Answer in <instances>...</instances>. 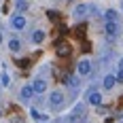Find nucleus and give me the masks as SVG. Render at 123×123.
<instances>
[{
	"label": "nucleus",
	"instance_id": "nucleus-1",
	"mask_svg": "<svg viewBox=\"0 0 123 123\" xmlns=\"http://www.w3.org/2000/svg\"><path fill=\"white\" fill-rule=\"evenodd\" d=\"M104 34H106V38H119V34H121L119 21H106L104 24Z\"/></svg>",
	"mask_w": 123,
	"mask_h": 123
},
{
	"label": "nucleus",
	"instance_id": "nucleus-2",
	"mask_svg": "<svg viewBox=\"0 0 123 123\" xmlns=\"http://www.w3.org/2000/svg\"><path fill=\"white\" fill-rule=\"evenodd\" d=\"M64 93L62 91H51V96H49V106L51 108H62L64 106Z\"/></svg>",
	"mask_w": 123,
	"mask_h": 123
},
{
	"label": "nucleus",
	"instance_id": "nucleus-3",
	"mask_svg": "<svg viewBox=\"0 0 123 123\" xmlns=\"http://www.w3.org/2000/svg\"><path fill=\"white\" fill-rule=\"evenodd\" d=\"M70 51H72V49H70V45L64 43V40H60V43L55 45V55H57V57H68Z\"/></svg>",
	"mask_w": 123,
	"mask_h": 123
},
{
	"label": "nucleus",
	"instance_id": "nucleus-4",
	"mask_svg": "<svg viewBox=\"0 0 123 123\" xmlns=\"http://www.w3.org/2000/svg\"><path fill=\"white\" fill-rule=\"evenodd\" d=\"M30 87H32V91H34V93H45V91H47V81L38 76V79L32 81V85H30Z\"/></svg>",
	"mask_w": 123,
	"mask_h": 123
},
{
	"label": "nucleus",
	"instance_id": "nucleus-5",
	"mask_svg": "<svg viewBox=\"0 0 123 123\" xmlns=\"http://www.w3.org/2000/svg\"><path fill=\"white\" fill-rule=\"evenodd\" d=\"M11 28L13 30H24L25 28V17L21 15V13H17V15L11 17Z\"/></svg>",
	"mask_w": 123,
	"mask_h": 123
},
{
	"label": "nucleus",
	"instance_id": "nucleus-6",
	"mask_svg": "<svg viewBox=\"0 0 123 123\" xmlns=\"http://www.w3.org/2000/svg\"><path fill=\"white\" fill-rule=\"evenodd\" d=\"M89 72H91V62L89 60H81L79 62V74H81V76H87Z\"/></svg>",
	"mask_w": 123,
	"mask_h": 123
},
{
	"label": "nucleus",
	"instance_id": "nucleus-7",
	"mask_svg": "<svg viewBox=\"0 0 123 123\" xmlns=\"http://www.w3.org/2000/svg\"><path fill=\"white\" fill-rule=\"evenodd\" d=\"M87 102L93 104V106H100V104H102V93H100V91H91V93H87Z\"/></svg>",
	"mask_w": 123,
	"mask_h": 123
},
{
	"label": "nucleus",
	"instance_id": "nucleus-8",
	"mask_svg": "<svg viewBox=\"0 0 123 123\" xmlns=\"http://www.w3.org/2000/svg\"><path fill=\"white\" fill-rule=\"evenodd\" d=\"M115 83H117V81H115V74H106V76H104V81H102V87L108 91V89L115 87Z\"/></svg>",
	"mask_w": 123,
	"mask_h": 123
},
{
	"label": "nucleus",
	"instance_id": "nucleus-9",
	"mask_svg": "<svg viewBox=\"0 0 123 123\" xmlns=\"http://www.w3.org/2000/svg\"><path fill=\"white\" fill-rule=\"evenodd\" d=\"M43 40H45V30H34L32 32V43L34 45H40Z\"/></svg>",
	"mask_w": 123,
	"mask_h": 123
},
{
	"label": "nucleus",
	"instance_id": "nucleus-10",
	"mask_svg": "<svg viewBox=\"0 0 123 123\" xmlns=\"http://www.w3.org/2000/svg\"><path fill=\"white\" fill-rule=\"evenodd\" d=\"M9 49H11L13 53H19V51H21V40H19V38H11V40H9Z\"/></svg>",
	"mask_w": 123,
	"mask_h": 123
},
{
	"label": "nucleus",
	"instance_id": "nucleus-11",
	"mask_svg": "<svg viewBox=\"0 0 123 123\" xmlns=\"http://www.w3.org/2000/svg\"><path fill=\"white\" fill-rule=\"evenodd\" d=\"M104 19H106V21H117V19H119V13L115 11V9H106V13H104Z\"/></svg>",
	"mask_w": 123,
	"mask_h": 123
},
{
	"label": "nucleus",
	"instance_id": "nucleus-12",
	"mask_svg": "<svg viewBox=\"0 0 123 123\" xmlns=\"http://www.w3.org/2000/svg\"><path fill=\"white\" fill-rule=\"evenodd\" d=\"M19 96H21V100L25 102V100H30L32 96H34V91H32V87H30V85H25V87H21V93H19Z\"/></svg>",
	"mask_w": 123,
	"mask_h": 123
},
{
	"label": "nucleus",
	"instance_id": "nucleus-13",
	"mask_svg": "<svg viewBox=\"0 0 123 123\" xmlns=\"http://www.w3.org/2000/svg\"><path fill=\"white\" fill-rule=\"evenodd\" d=\"M0 85H2V87H9V85H11V76H9L6 72L0 74Z\"/></svg>",
	"mask_w": 123,
	"mask_h": 123
},
{
	"label": "nucleus",
	"instance_id": "nucleus-14",
	"mask_svg": "<svg viewBox=\"0 0 123 123\" xmlns=\"http://www.w3.org/2000/svg\"><path fill=\"white\" fill-rule=\"evenodd\" d=\"M30 117H32L34 121H45V115H40L36 108H32V111H30Z\"/></svg>",
	"mask_w": 123,
	"mask_h": 123
},
{
	"label": "nucleus",
	"instance_id": "nucleus-15",
	"mask_svg": "<svg viewBox=\"0 0 123 123\" xmlns=\"http://www.w3.org/2000/svg\"><path fill=\"white\" fill-rule=\"evenodd\" d=\"M85 13H87V6H85V4H79V6L74 9V15H76V17H83Z\"/></svg>",
	"mask_w": 123,
	"mask_h": 123
},
{
	"label": "nucleus",
	"instance_id": "nucleus-16",
	"mask_svg": "<svg viewBox=\"0 0 123 123\" xmlns=\"http://www.w3.org/2000/svg\"><path fill=\"white\" fill-rule=\"evenodd\" d=\"M15 64H17L19 68H28V66H30V60H17Z\"/></svg>",
	"mask_w": 123,
	"mask_h": 123
},
{
	"label": "nucleus",
	"instance_id": "nucleus-17",
	"mask_svg": "<svg viewBox=\"0 0 123 123\" xmlns=\"http://www.w3.org/2000/svg\"><path fill=\"white\" fill-rule=\"evenodd\" d=\"M115 81L117 83H123V68H119V72L115 74Z\"/></svg>",
	"mask_w": 123,
	"mask_h": 123
},
{
	"label": "nucleus",
	"instance_id": "nucleus-18",
	"mask_svg": "<svg viewBox=\"0 0 123 123\" xmlns=\"http://www.w3.org/2000/svg\"><path fill=\"white\" fill-rule=\"evenodd\" d=\"M98 112H100V115H106V112H108V108H104V106L100 104V106H98Z\"/></svg>",
	"mask_w": 123,
	"mask_h": 123
},
{
	"label": "nucleus",
	"instance_id": "nucleus-19",
	"mask_svg": "<svg viewBox=\"0 0 123 123\" xmlns=\"http://www.w3.org/2000/svg\"><path fill=\"white\" fill-rule=\"evenodd\" d=\"M2 40H4V36H2V32H0V45H2Z\"/></svg>",
	"mask_w": 123,
	"mask_h": 123
},
{
	"label": "nucleus",
	"instance_id": "nucleus-20",
	"mask_svg": "<svg viewBox=\"0 0 123 123\" xmlns=\"http://www.w3.org/2000/svg\"><path fill=\"white\" fill-rule=\"evenodd\" d=\"M19 2H24V0H17V4H19Z\"/></svg>",
	"mask_w": 123,
	"mask_h": 123
},
{
	"label": "nucleus",
	"instance_id": "nucleus-21",
	"mask_svg": "<svg viewBox=\"0 0 123 123\" xmlns=\"http://www.w3.org/2000/svg\"><path fill=\"white\" fill-rule=\"evenodd\" d=\"M2 115H4V112H2V111H0V117H2Z\"/></svg>",
	"mask_w": 123,
	"mask_h": 123
},
{
	"label": "nucleus",
	"instance_id": "nucleus-22",
	"mask_svg": "<svg viewBox=\"0 0 123 123\" xmlns=\"http://www.w3.org/2000/svg\"><path fill=\"white\" fill-rule=\"evenodd\" d=\"M121 68H123V60H121Z\"/></svg>",
	"mask_w": 123,
	"mask_h": 123
},
{
	"label": "nucleus",
	"instance_id": "nucleus-23",
	"mask_svg": "<svg viewBox=\"0 0 123 123\" xmlns=\"http://www.w3.org/2000/svg\"><path fill=\"white\" fill-rule=\"evenodd\" d=\"M0 13H2V9H0Z\"/></svg>",
	"mask_w": 123,
	"mask_h": 123
}]
</instances>
